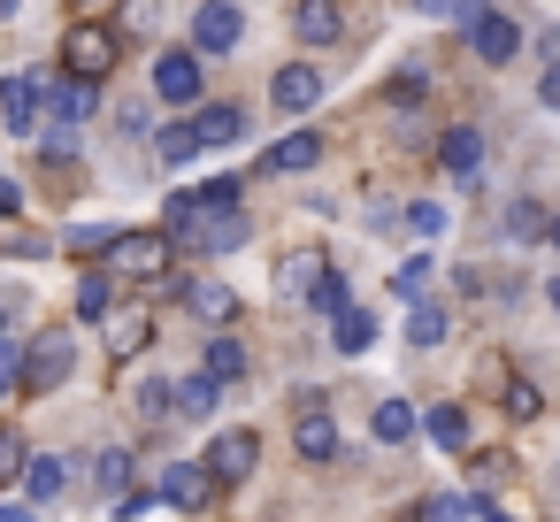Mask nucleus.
Wrapping results in <instances>:
<instances>
[{
  "mask_svg": "<svg viewBox=\"0 0 560 522\" xmlns=\"http://www.w3.org/2000/svg\"><path fill=\"white\" fill-rule=\"evenodd\" d=\"M269 101H277L284 116H307V108L323 101V70H307V62H284V70L269 78Z\"/></svg>",
  "mask_w": 560,
  "mask_h": 522,
  "instance_id": "nucleus-7",
  "label": "nucleus"
},
{
  "mask_svg": "<svg viewBox=\"0 0 560 522\" xmlns=\"http://www.w3.org/2000/svg\"><path fill=\"white\" fill-rule=\"evenodd\" d=\"M215 399H223V376H208V369L177 384V415H185V422H208V415H215Z\"/></svg>",
  "mask_w": 560,
  "mask_h": 522,
  "instance_id": "nucleus-18",
  "label": "nucleus"
},
{
  "mask_svg": "<svg viewBox=\"0 0 560 522\" xmlns=\"http://www.w3.org/2000/svg\"><path fill=\"white\" fill-rule=\"evenodd\" d=\"M208 376H223V384L246 376V346L238 338H208Z\"/></svg>",
  "mask_w": 560,
  "mask_h": 522,
  "instance_id": "nucleus-32",
  "label": "nucleus"
},
{
  "mask_svg": "<svg viewBox=\"0 0 560 522\" xmlns=\"http://www.w3.org/2000/svg\"><path fill=\"white\" fill-rule=\"evenodd\" d=\"M506 468H514V461H506V453H483V461H476V484H483V491H491V484H499V476H506Z\"/></svg>",
  "mask_w": 560,
  "mask_h": 522,
  "instance_id": "nucleus-44",
  "label": "nucleus"
},
{
  "mask_svg": "<svg viewBox=\"0 0 560 522\" xmlns=\"http://www.w3.org/2000/svg\"><path fill=\"white\" fill-rule=\"evenodd\" d=\"M315 277H323V254H292V262L277 269V285H284V292H315Z\"/></svg>",
  "mask_w": 560,
  "mask_h": 522,
  "instance_id": "nucleus-33",
  "label": "nucleus"
},
{
  "mask_svg": "<svg viewBox=\"0 0 560 522\" xmlns=\"http://www.w3.org/2000/svg\"><path fill=\"white\" fill-rule=\"evenodd\" d=\"M330 346H338V353H369V346H376V315H369V308L330 315Z\"/></svg>",
  "mask_w": 560,
  "mask_h": 522,
  "instance_id": "nucleus-17",
  "label": "nucleus"
},
{
  "mask_svg": "<svg viewBox=\"0 0 560 522\" xmlns=\"http://www.w3.org/2000/svg\"><path fill=\"white\" fill-rule=\"evenodd\" d=\"M399 231H415V239H438V231H445V208H438V200H415V208L399 216Z\"/></svg>",
  "mask_w": 560,
  "mask_h": 522,
  "instance_id": "nucleus-35",
  "label": "nucleus"
},
{
  "mask_svg": "<svg viewBox=\"0 0 560 522\" xmlns=\"http://www.w3.org/2000/svg\"><path fill=\"white\" fill-rule=\"evenodd\" d=\"M552 246H560V216H552Z\"/></svg>",
  "mask_w": 560,
  "mask_h": 522,
  "instance_id": "nucleus-54",
  "label": "nucleus"
},
{
  "mask_svg": "<svg viewBox=\"0 0 560 522\" xmlns=\"http://www.w3.org/2000/svg\"><path fill=\"white\" fill-rule=\"evenodd\" d=\"M438 162L460 177V185H476V162H483V131L476 124H453L445 139H438Z\"/></svg>",
  "mask_w": 560,
  "mask_h": 522,
  "instance_id": "nucleus-12",
  "label": "nucleus"
},
{
  "mask_svg": "<svg viewBox=\"0 0 560 522\" xmlns=\"http://www.w3.org/2000/svg\"><path fill=\"white\" fill-rule=\"evenodd\" d=\"M438 338H445V308H438V300H415V315H407V346L430 353Z\"/></svg>",
  "mask_w": 560,
  "mask_h": 522,
  "instance_id": "nucleus-25",
  "label": "nucleus"
},
{
  "mask_svg": "<svg viewBox=\"0 0 560 522\" xmlns=\"http://www.w3.org/2000/svg\"><path fill=\"white\" fill-rule=\"evenodd\" d=\"M292 445H300V461H338V422H330V407H307V415L292 422Z\"/></svg>",
  "mask_w": 560,
  "mask_h": 522,
  "instance_id": "nucleus-13",
  "label": "nucleus"
},
{
  "mask_svg": "<svg viewBox=\"0 0 560 522\" xmlns=\"http://www.w3.org/2000/svg\"><path fill=\"white\" fill-rule=\"evenodd\" d=\"M85 9H93V0H85Z\"/></svg>",
  "mask_w": 560,
  "mask_h": 522,
  "instance_id": "nucleus-55",
  "label": "nucleus"
},
{
  "mask_svg": "<svg viewBox=\"0 0 560 522\" xmlns=\"http://www.w3.org/2000/svg\"><path fill=\"white\" fill-rule=\"evenodd\" d=\"M70 246H78V254H93V246H116V231H108V223H78V231H70Z\"/></svg>",
  "mask_w": 560,
  "mask_h": 522,
  "instance_id": "nucleus-43",
  "label": "nucleus"
},
{
  "mask_svg": "<svg viewBox=\"0 0 560 522\" xmlns=\"http://www.w3.org/2000/svg\"><path fill=\"white\" fill-rule=\"evenodd\" d=\"M506 239H514V246H529V239H552V216H545L537 200H514V208H506Z\"/></svg>",
  "mask_w": 560,
  "mask_h": 522,
  "instance_id": "nucleus-23",
  "label": "nucleus"
},
{
  "mask_svg": "<svg viewBox=\"0 0 560 522\" xmlns=\"http://www.w3.org/2000/svg\"><path fill=\"white\" fill-rule=\"evenodd\" d=\"M537 101H545V108H560V62H545V78H537Z\"/></svg>",
  "mask_w": 560,
  "mask_h": 522,
  "instance_id": "nucleus-46",
  "label": "nucleus"
},
{
  "mask_svg": "<svg viewBox=\"0 0 560 522\" xmlns=\"http://www.w3.org/2000/svg\"><path fill=\"white\" fill-rule=\"evenodd\" d=\"M506 415H522V422H529V415H545V399H537V384H529V376H514V384H506Z\"/></svg>",
  "mask_w": 560,
  "mask_h": 522,
  "instance_id": "nucleus-39",
  "label": "nucleus"
},
{
  "mask_svg": "<svg viewBox=\"0 0 560 522\" xmlns=\"http://www.w3.org/2000/svg\"><path fill=\"white\" fill-rule=\"evenodd\" d=\"M415 16H460V0H407Z\"/></svg>",
  "mask_w": 560,
  "mask_h": 522,
  "instance_id": "nucleus-47",
  "label": "nucleus"
},
{
  "mask_svg": "<svg viewBox=\"0 0 560 522\" xmlns=\"http://www.w3.org/2000/svg\"><path fill=\"white\" fill-rule=\"evenodd\" d=\"M0 124L39 131V78H0Z\"/></svg>",
  "mask_w": 560,
  "mask_h": 522,
  "instance_id": "nucleus-14",
  "label": "nucleus"
},
{
  "mask_svg": "<svg viewBox=\"0 0 560 522\" xmlns=\"http://www.w3.org/2000/svg\"><path fill=\"white\" fill-rule=\"evenodd\" d=\"M460 32H468L476 62H491V70L522 55V32H514V16H499V9H460Z\"/></svg>",
  "mask_w": 560,
  "mask_h": 522,
  "instance_id": "nucleus-3",
  "label": "nucleus"
},
{
  "mask_svg": "<svg viewBox=\"0 0 560 522\" xmlns=\"http://www.w3.org/2000/svg\"><path fill=\"white\" fill-rule=\"evenodd\" d=\"M78 315H85V323H108V315H116V292H108V277H101V269H93V277H78Z\"/></svg>",
  "mask_w": 560,
  "mask_h": 522,
  "instance_id": "nucleus-24",
  "label": "nucleus"
},
{
  "mask_svg": "<svg viewBox=\"0 0 560 522\" xmlns=\"http://www.w3.org/2000/svg\"><path fill=\"white\" fill-rule=\"evenodd\" d=\"M93 108H101L93 78H62V85H55V116H62V124H85Z\"/></svg>",
  "mask_w": 560,
  "mask_h": 522,
  "instance_id": "nucleus-21",
  "label": "nucleus"
},
{
  "mask_svg": "<svg viewBox=\"0 0 560 522\" xmlns=\"http://www.w3.org/2000/svg\"><path fill=\"white\" fill-rule=\"evenodd\" d=\"M70 369H78V338L70 330H47V338L24 346V392L32 399H47L55 384H70Z\"/></svg>",
  "mask_w": 560,
  "mask_h": 522,
  "instance_id": "nucleus-2",
  "label": "nucleus"
},
{
  "mask_svg": "<svg viewBox=\"0 0 560 522\" xmlns=\"http://www.w3.org/2000/svg\"><path fill=\"white\" fill-rule=\"evenodd\" d=\"M238 239H246V223H238V208H231V216H215L208 231H192L185 246H200V254H223V246H238Z\"/></svg>",
  "mask_w": 560,
  "mask_h": 522,
  "instance_id": "nucleus-28",
  "label": "nucleus"
},
{
  "mask_svg": "<svg viewBox=\"0 0 560 522\" xmlns=\"http://www.w3.org/2000/svg\"><path fill=\"white\" fill-rule=\"evenodd\" d=\"M0 338H9V308H0Z\"/></svg>",
  "mask_w": 560,
  "mask_h": 522,
  "instance_id": "nucleus-53",
  "label": "nucleus"
},
{
  "mask_svg": "<svg viewBox=\"0 0 560 522\" xmlns=\"http://www.w3.org/2000/svg\"><path fill=\"white\" fill-rule=\"evenodd\" d=\"M0 522H32V514H24V507H0Z\"/></svg>",
  "mask_w": 560,
  "mask_h": 522,
  "instance_id": "nucleus-50",
  "label": "nucleus"
},
{
  "mask_svg": "<svg viewBox=\"0 0 560 522\" xmlns=\"http://www.w3.org/2000/svg\"><path fill=\"white\" fill-rule=\"evenodd\" d=\"M131 407H139V422H170V415H177V384H170V376H147V384L131 392Z\"/></svg>",
  "mask_w": 560,
  "mask_h": 522,
  "instance_id": "nucleus-22",
  "label": "nucleus"
},
{
  "mask_svg": "<svg viewBox=\"0 0 560 522\" xmlns=\"http://www.w3.org/2000/svg\"><path fill=\"white\" fill-rule=\"evenodd\" d=\"M185 308H192L200 323H231V315H238V292L215 285V277H185Z\"/></svg>",
  "mask_w": 560,
  "mask_h": 522,
  "instance_id": "nucleus-15",
  "label": "nucleus"
},
{
  "mask_svg": "<svg viewBox=\"0 0 560 522\" xmlns=\"http://www.w3.org/2000/svg\"><path fill=\"white\" fill-rule=\"evenodd\" d=\"M215 484H223V476H215L208 461H170V468H162V499H170V507H185V514L215 507Z\"/></svg>",
  "mask_w": 560,
  "mask_h": 522,
  "instance_id": "nucleus-6",
  "label": "nucleus"
},
{
  "mask_svg": "<svg viewBox=\"0 0 560 522\" xmlns=\"http://www.w3.org/2000/svg\"><path fill=\"white\" fill-rule=\"evenodd\" d=\"M24 468H32V453H24V438H16V430H0V491H9V484H16Z\"/></svg>",
  "mask_w": 560,
  "mask_h": 522,
  "instance_id": "nucleus-34",
  "label": "nucleus"
},
{
  "mask_svg": "<svg viewBox=\"0 0 560 522\" xmlns=\"http://www.w3.org/2000/svg\"><path fill=\"white\" fill-rule=\"evenodd\" d=\"M124 32H131V39L154 32V0H124Z\"/></svg>",
  "mask_w": 560,
  "mask_h": 522,
  "instance_id": "nucleus-42",
  "label": "nucleus"
},
{
  "mask_svg": "<svg viewBox=\"0 0 560 522\" xmlns=\"http://www.w3.org/2000/svg\"><path fill=\"white\" fill-rule=\"evenodd\" d=\"M376 438H384V445H407V438H415V407H407V399H384V407H376Z\"/></svg>",
  "mask_w": 560,
  "mask_h": 522,
  "instance_id": "nucleus-30",
  "label": "nucleus"
},
{
  "mask_svg": "<svg viewBox=\"0 0 560 522\" xmlns=\"http://www.w3.org/2000/svg\"><path fill=\"white\" fill-rule=\"evenodd\" d=\"M192 124H200L208 147H238V139H246V108H231V101H208Z\"/></svg>",
  "mask_w": 560,
  "mask_h": 522,
  "instance_id": "nucleus-16",
  "label": "nucleus"
},
{
  "mask_svg": "<svg viewBox=\"0 0 560 522\" xmlns=\"http://www.w3.org/2000/svg\"><path fill=\"white\" fill-rule=\"evenodd\" d=\"M545 300H552V308H560V277H552V285H545Z\"/></svg>",
  "mask_w": 560,
  "mask_h": 522,
  "instance_id": "nucleus-51",
  "label": "nucleus"
},
{
  "mask_svg": "<svg viewBox=\"0 0 560 522\" xmlns=\"http://www.w3.org/2000/svg\"><path fill=\"white\" fill-rule=\"evenodd\" d=\"M200 147H208V139H200V124H170V131L154 139V154H162V162H192Z\"/></svg>",
  "mask_w": 560,
  "mask_h": 522,
  "instance_id": "nucleus-26",
  "label": "nucleus"
},
{
  "mask_svg": "<svg viewBox=\"0 0 560 522\" xmlns=\"http://www.w3.org/2000/svg\"><path fill=\"white\" fill-rule=\"evenodd\" d=\"M93 468H101V491H131V453H124V445H108Z\"/></svg>",
  "mask_w": 560,
  "mask_h": 522,
  "instance_id": "nucleus-36",
  "label": "nucleus"
},
{
  "mask_svg": "<svg viewBox=\"0 0 560 522\" xmlns=\"http://www.w3.org/2000/svg\"><path fill=\"white\" fill-rule=\"evenodd\" d=\"M70 154H78V139H70V124H62V131H47V162H70Z\"/></svg>",
  "mask_w": 560,
  "mask_h": 522,
  "instance_id": "nucleus-45",
  "label": "nucleus"
},
{
  "mask_svg": "<svg viewBox=\"0 0 560 522\" xmlns=\"http://www.w3.org/2000/svg\"><path fill=\"white\" fill-rule=\"evenodd\" d=\"M24 384V346H9V338H0V399H9Z\"/></svg>",
  "mask_w": 560,
  "mask_h": 522,
  "instance_id": "nucleus-40",
  "label": "nucleus"
},
{
  "mask_svg": "<svg viewBox=\"0 0 560 522\" xmlns=\"http://www.w3.org/2000/svg\"><path fill=\"white\" fill-rule=\"evenodd\" d=\"M430 285H438V262H430V254H415V262H399V277H392V292H399V300H422Z\"/></svg>",
  "mask_w": 560,
  "mask_h": 522,
  "instance_id": "nucleus-29",
  "label": "nucleus"
},
{
  "mask_svg": "<svg viewBox=\"0 0 560 522\" xmlns=\"http://www.w3.org/2000/svg\"><path fill=\"white\" fill-rule=\"evenodd\" d=\"M116 47H124L116 32H101V24H78V32L62 39V62H70V78H93V85H101V78L116 70Z\"/></svg>",
  "mask_w": 560,
  "mask_h": 522,
  "instance_id": "nucleus-5",
  "label": "nucleus"
},
{
  "mask_svg": "<svg viewBox=\"0 0 560 522\" xmlns=\"http://www.w3.org/2000/svg\"><path fill=\"white\" fill-rule=\"evenodd\" d=\"M254 461H261V438H254V430H223V438L208 445V468H215L223 484H246Z\"/></svg>",
  "mask_w": 560,
  "mask_h": 522,
  "instance_id": "nucleus-8",
  "label": "nucleus"
},
{
  "mask_svg": "<svg viewBox=\"0 0 560 522\" xmlns=\"http://www.w3.org/2000/svg\"><path fill=\"white\" fill-rule=\"evenodd\" d=\"M101 330H108V353H116V361H131V353H147V346H154V308H116Z\"/></svg>",
  "mask_w": 560,
  "mask_h": 522,
  "instance_id": "nucleus-10",
  "label": "nucleus"
},
{
  "mask_svg": "<svg viewBox=\"0 0 560 522\" xmlns=\"http://www.w3.org/2000/svg\"><path fill=\"white\" fill-rule=\"evenodd\" d=\"M315 162H323V139H315V131H292V139L269 147V170H284V177H292V170H315Z\"/></svg>",
  "mask_w": 560,
  "mask_h": 522,
  "instance_id": "nucleus-19",
  "label": "nucleus"
},
{
  "mask_svg": "<svg viewBox=\"0 0 560 522\" xmlns=\"http://www.w3.org/2000/svg\"><path fill=\"white\" fill-rule=\"evenodd\" d=\"M16 208H24V193H16L9 177H0V216H16Z\"/></svg>",
  "mask_w": 560,
  "mask_h": 522,
  "instance_id": "nucleus-49",
  "label": "nucleus"
},
{
  "mask_svg": "<svg viewBox=\"0 0 560 522\" xmlns=\"http://www.w3.org/2000/svg\"><path fill=\"white\" fill-rule=\"evenodd\" d=\"M62 484H70V461H62V453H32L24 491H32V499H62Z\"/></svg>",
  "mask_w": 560,
  "mask_h": 522,
  "instance_id": "nucleus-20",
  "label": "nucleus"
},
{
  "mask_svg": "<svg viewBox=\"0 0 560 522\" xmlns=\"http://www.w3.org/2000/svg\"><path fill=\"white\" fill-rule=\"evenodd\" d=\"M238 39H246V9H238V0H200L192 55H238Z\"/></svg>",
  "mask_w": 560,
  "mask_h": 522,
  "instance_id": "nucleus-4",
  "label": "nucleus"
},
{
  "mask_svg": "<svg viewBox=\"0 0 560 522\" xmlns=\"http://www.w3.org/2000/svg\"><path fill=\"white\" fill-rule=\"evenodd\" d=\"M200 85H208V78H200V55H162V62H154V93H162V101L192 108Z\"/></svg>",
  "mask_w": 560,
  "mask_h": 522,
  "instance_id": "nucleus-9",
  "label": "nucleus"
},
{
  "mask_svg": "<svg viewBox=\"0 0 560 522\" xmlns=\"http://www.w3.org/2000/svg\"><path fill=\"white\" fill-rule=\"evenodd\" d=\"M307 300H315L323 315H346V308H353V300H346V277H330V269L315 277V292H307Z\"/></svg>",
  "mask_w": 560,
  "mask_h": 522,
  "instance_id": "nucleus-37",
  "label": "nucleus"
},
{
  "mask_svg": "<svg viewBox=\"0 0 560 522\" xmlns=\"http://www.w3.org/2000/svg\"><path fill=\"white\" fill-rule=\"evenodd\" d=\"M292 32H300L307 47H338V39H346V9H338V0H300V9H292Z\"/></svg>",
  "mask_w": 560,
  "mask_h": 522,
  "instance_id": "nucleus-11",
  "label": "nucleus"
},
{
  "mask_svg": "<svg viewBox=\"0 0 560 522\" xmlns=\"http://www.w3.org/2000/svg\"><path fill=\"white\" fill-rule=\"evenodd\" d=\"M537 55H545V62H560V24H545V32H537Z\"/></svg>",
  "mask_w": 560,
  "mask_h": 522,
  "instance_id": "nucleus-48",
  "label": "nucleus"
},
{
  "mask_svg": "<svg viewBox=\"0 0 560 522\" xmlns=\"http://www.w3.org/2000/svg\"><path fill=\"white\" fill-rule=\"evenodd\" d=\"M200 216H208V200H200V193H170V216H162V231L192 239V231H200Z\"/></svg>",
  "mask_w": 560,
  "mask_h": 522,
  "instance_id": "nucleus-27",
  "label": "nucleus"
},
{
  "mask_svg": "<svg viewBox=\"0 0 560 522\" xmlns=\"http://www.w3.org/2000/svg\"><path fill=\"white\" fill-rule=\"evenodd\" d=\"M200 200H208V216H231V208H238V177H208Z\"/></svg>",
  "mask_w": 560,
  "mask_h": 522,
  "instance_id": "nucleus-38",
  "label": "nucleus"
},
{
  "mask_svg": "<svg viewBox=\"0 0 560 522\" xmlns=\"http://www.w3.org/2000/svg\"><path fill=\"white\" fill-rule=\"evenodd\" d=\"M476 514H483V507H468V499H430V507H422V522H476Z\"/></svg>",
  "mask_w": 560,
  "mask_h": 522,
  "instance_id": "nucleus-41",
  "label": "nucleus"
},
{
  "mask_svg": "<svg viewBox=\"0 0 560 522\" xmlns=\"http://www.w3.org/2000/svg\"><path fill=\"white\" fill-rule=\"evenodd\" d=\"M483 522H506V514H499V507H491V499H483Z\"/></svg>",
  "mask_w": 560,
  "mask_h": 522,
  "instance_id": "nucleus-52",
  "label": "nucleus"
},
{
  "mask_svg": "<svg viewBox=\"0 0 560 522\" xmlns=\"http://www.w3.org/2000/svg\"><path fill=\"white\" fill-rule=\"evenodd\" d=\"M170 254H177V231H124L108 246V269L124 285H162L170 277Z\"/></svg>",
  "mask_w": 560,
  "mask_h": 522,
  "instance_id": "nucleus-1",
  "label": "nucleus"
},
{
  "mask_svg": "<svg viewBox=\"0 0 560 522\" xmlns=\"http://www.w3.org/2000/svg\"><path fill=\"white\" fill-rule=\"evenodd\" d=\"M430 438H438L445 453H468V415H460V407H430Z\"/></svg>",
  "mask_w": 560,
  "mask_h": 522,
  "instance_id": "nucleus-31",
  "label": "nucleus"
}]
</instances>
